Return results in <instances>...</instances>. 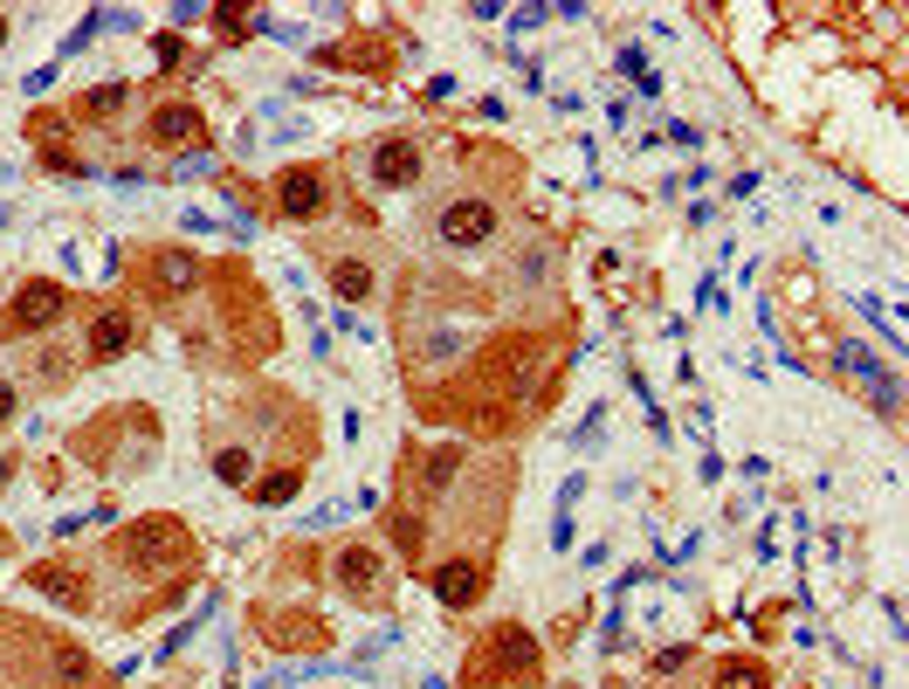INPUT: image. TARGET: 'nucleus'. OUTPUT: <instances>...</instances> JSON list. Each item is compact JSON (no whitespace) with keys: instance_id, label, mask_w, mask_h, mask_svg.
<instances>
[{"instance_id":"nucleus-1","label":"nucleus","mask_w":909,"mask_h":689,"mask_svg":"<svg viewBox=\"0 0 909 689\" xmlns=\"http://www.w3.org/2000/svg\"><path fill=\"white\" fill-rule=\"evenodd\" d=\"M124 566H132V573H152V579L193 566L187 524H179V518H138V524H124Z\"/></svg>"},{"instance_id":"nucleus-2","label":"nucleus","mask_w":909,"mask_h":689,"mask_svg":"<svg viewBox=\"0 0 909 689\" xmlns=\"http://www.w3.org/2000/svg\"><path fill=\"white\" fill-rule=\"evenodd\" d=\"M63 311H69V290L63 284H21V297L8 303V331H48V324H63Z\"/></svg>"},{"instance_id":"nucleus-3","label":"nucleus","mask_w":909,"mask_h":689,"mask_svg":"<svg viewBox=\"0 0 909 689\" xmlns=\"http://www.w3.org/2000/svg\"><path fill=\"white\" fill-rule=\"evenodd\" d=\"M324 193H331V180H324L318 166L276 173V214H290V221H318V214H324Z\"/></svg>"},{"instance_id":"nucleus-4","label":"nucleus","mask_w":909,"mask_h":689,"mask_svg":"<svg viewBox=\"0 0 909 689\" xmlns=\"http://www.w3.org/2000/svg\"><path fill=\"white\" fill-rule=\"evenodd\" d=\"M483 662L497 676H537V662H544V648H537V634L531 627H497L483 642Z\"/></svg>"},{"instance_id":"nucleus-5","label":"nucleus","mask_w":909,"mask_h":689,"mask_svg":"<svg viewBox=\"0 0 909 689\" xmlns=\"http://www.w3.org/2000/svg\"><path fill=\"white\" fill-rule=\"evenodd\" d=\"M441 242L448 248H483V242H497V208L489 200H455L448 214H441Z\"/></svg>"},{"instance_id":"nucleus-6","label":"nucleus","mask_w":909,"mask_h":689,"mask_svg":"<svg viewBox=\"0 0 909 689\" xmlns=\"http://www.w3.org/2000/svg\"><path fill=\"white\" fill-rule=\"evenodd\" d=\"M421 180V145L413 138H379L373 145V187H386V193H400V187H413Z\"/></svg>"},{"instance_id":"nucleus-7","label":"nucleus","mask_w":909,"mask_h":689,"mask_svg":"<svg viewBox=\"0 0 909 689\" xmlns=\"http://www.w3.org/2000/svg\"><path fill=\"white\" fill-rule=\"evenodd\" d=\"M428 586H434V600L448 607V614H462V607L483 600V566H476V558H441Z\"/></svg>"},{"instance_id":"nucleus-8","label":"nucleus","mask_w":909,"mask_h":689,"mask_svg":"<svg viewBox=\"0 0 909 689\" xmlns=\"http://www.w3.org/2000/svg\"><path fill=\"white\" fill-rule=\"evenodd\" d=\"M379 579H386V558L373 545H345V552H337V586H345L352 600H373Z\"/></svg>"},{"instance_id":"nucleus-9","label":"nucleus","mask_w":909,"mask_h":689,"mask_svg":"<svg viewBox=\"0 0 909 689\" xmlns=\"http://www.w3.org/2000/svg\"><path fill=\"white\" fill-rule=\"evenodd\" d=\"M193 138H207V118H200L193 104H159V111H152V145L179 152V145H193Z\"/></svg>"},{"instance_id":"nucleus-10","label":"nucleus","mask_w":909,"mask_h":689,"mask_svg":"<svg viewBox=\"0 0 909 689\" xmlns=\"http://www.w3.org/2000/svg\"><path fill=\"white\" fill-rule=\"evenodd\" d=\"M132 311H97L90 318V359H118L124 345H132Z\"/></svg>"},{"instance_id":"nucleus-11","label":"nucleus","mask_w":909,"mask_h":689,"mask_svg":"<svg viewBox=\"0 0 909 689\" xmlns=\"http://www.w3.org/2000/svg\"><path fill=\"white\" fill-rule=\"evenodd\" d=\"M152 276H159V290H173V297L200 290V263L187 248H159V255H152Z\"/></svg>"},{"instance_id":"nucleus-12","label":"nucleus","mask_w":909,"mask_h":689,"mask_svg":"<svg viewBox=\"0 0 909 689\" xmlns=\"http://www.w3.org/2000/svg\"><path fill=\"white\" fill-rule=\"evenodd\" d=\"M35 593H42V600H63V607H90V593L76 586L69 566H35Z\"/></svg>"},{"instance_id":"nucleus-13","label":"nucleus","mask_w":909,"mask_h":689,"mask_svg":"<svg viewBox=\"0 0 909 689\" xmlns=\"http://www.w3.org/2000/svg\"><path fill=\"white\" fill-rule=\"evenodd\" d=\"M214 476H221V490H248V482H255V448L228 442V448L214 455Z\"/></svg>"},{"instance_id":"nucleus-14","label":"nucleus","mask_w":909,"mask_h":689,"mask_svg":"<svg viewBox=\"0 0 909 689\" xmlns=\"http://www.w3.org/2000/svg\"><path fill=\"white\" fill-rule=\"evenodd\" d=\"M48 676H56V689H90V655L76 642H63L56 655H48Z\"/></svg>"},{"instance_id":"nucleus-15","label":"nucleus","mask_w":909,"mask_h":689,"mask_svg":"<svg viewBox=\"0 0 909 689\" xmlns=\"http://www.w3.org/2000/svg\"><path fill=\"white\" fill-rule=\"evenodd\" d=\"M331 290L345 297V303H366V297H373V269L345 255V263H331Z\"/></svg>"},{"instance_id":"nucleus-16","label":"nucleus","mask_w":909,"mask_h":689,"mask_svg":"<svg viewBox=\"0 0 909 689\" xmlns=\"http://www.w3.org/2000/svg\"><path fill=\"white\" fill-rule=\"evenodd\" d=\"M717 689H772V676L751 655H738V662H723V669H717Z\"/></svg>"},{"instance_id":"nucleus-17","label":"nucleus","mask_w":909,"mask_h":689,"mask_svg":"<svg viewBox=\"0 0 909 689\" xmlns=\"http://www.w3.org/2000/svg\"><path fill=\"white\" fill-rule=\"evenodd\" d=\"M297 482H303L297 469H276V476H255V482H248V497H255V503H290V497H297Z\"/></svg>"},{"instance_id":"nucleus-18","label":"nucleus","mask_w":909,"mask_h":689,"mask_svg":"<svg viewBox=\"0 0 909 689\" xmlns=\"http://www.w3.org/2000/svg\"><path fill=\"white\" fill-rule=\"evenodd\" d=\"M90 118H118L124 111V84H103V90H90V104H84Z\"/></svg>"},{"instance_id":"nucleus-19","label":"nucleus","mask_w":909,"mask_h":689,"mask_svg":"<svg viewBox=\"0 0 909 689\" xmlns=\"http://www.w3.org/2000/svg\"><path fill=\"white\" fill-rule=\"evenodd\" d=\"M42 166H56V173H84V166H76V152H69L63 138H48V145H42Z\"/></svg>"},{"instance_id":"nucleus-20","label":"nucleus","mask_w":909,"mask_h":689,"mask_svg":"<svg viewBox=\"0 0 909 689\" xmlns=\"http://www.w3.org/2000/svg\"><path fill=\"white\" fill-rule=\"evenodd\" d=\"M152 56H159V63L173 69V63H179V35H159V42H152Z\"/></svg>"},{"instance_id":"nucleus-21","label":"nucleus","mask_w":909,"mask_h":689,"mask_svg":"<svg viewBox=\"0 0 909 689\" xmlns=\"http://www.w3.org/2000/svg\"><path fill=\"white\" fill-rule=\"evenodd\" d=\"M14 414V387H8V379H0V421H8Z\"/></svg>"},{"instance_id":"nucleus-22","label":"nucleus","mask_w":909,"mask_h":689,"mask_svg":"<svg viewBox=\"0 0 909 689\" xmlns=\"http://www.w3.org/2000/svg\"><path fill=\"white\" fill-rule=\"evenodd\" d=\"M0 42H8V21H0Z\"/></svg>"}]
</instances>
